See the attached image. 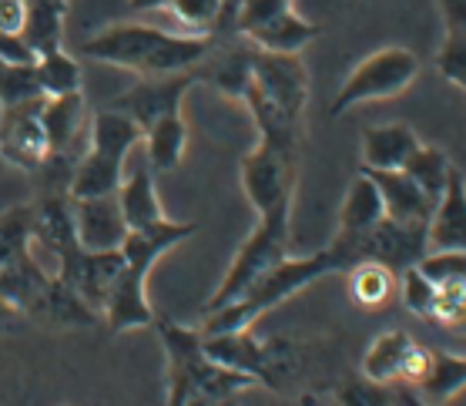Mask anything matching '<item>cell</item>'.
I'll return each mask as SVG.
<instances>
[{
	"label": "cell",
	"mask_w": 466,
	"mask_h": 406,
	"mask_svg": "<svg viewBox=\"0 0 466 406\" xmlns=\"http://www.w3.org/2000/svg\"><path fill=\"white\" fill-rule=\"evenodd\" d=\"M289 218H292V215H265V218H258L255 232L245 239L242 249L235 252L232 266H228L225 279L212 292V299H208V306H205V316L215 310H222V306H228V302H235L245 289L252 286L255 279L262 276L265 269H272L276 262L286 259Z\"/></svg>",
	"instance_id": "9"
},
{
	"label": "cell",
	"mask_w": 466,
	"mask_h": 406,
	"mask_svg": "<svg viewBox=\"0 0 466 406\" xmlns=\"http://www.w3.org/2000/svg\"><path fill=\"white\" fill-rule=\"evenodd\" d=\"M127 7L138 14H148V11H165L168 7V0H127Z\"/></svg>",
	"instance_id": "43"
},
{
	"label": "cell",
	"mask_w": 466,
	"mask_h": 406,
	"mask_svg": "<svg viewBox=\"0 0 466 406\" xmlns=\"http://www.w3.org/2000/svg\"><path fill=\"white\" fill-rule=\"evenodd\" d=\"M195 81H198L195 71H185V75H165V77H141L131 91L117 95L115 101H111V107L121 111V115H127L141 131H148L158 118L178 111L181 97H185V91H188Z\"/></svg>",
	"instance_id": "13"
},
{
	"label": "cell",
	"mask_w": 466,
	"mask_h": 406,
	"mask_svg": "<svg viewBox=\"0 0 466 406\" xmlns=\"http://www.w3.org/2000/svg\"><path fill=\"white\" fill-rule=\"evenodd\" d=\"M430 356H433L430 346L413 342V350H410V356H406V363H403V373H400V383H406V386L420 383L426 376V370H430Z\"/></svg>",
	"instance_id": "39"
},
{
	"label": "cell",
	"mask_w": 466,
	"mask_h": 406,
	"mask_svg": "<svg viewBox=\"0 0 466 406\" xmlns=\"http://www.w3.org/2000/svg\"><path fill=\"white\" fill-rule=\"evenodd\" d=\"M413 336L406 330H386L380 332L372 346L366 350V360H362V376L372 380V383H400V373H403V363L410 350H413Z\"/></svg>",
	"instance_id": "24"
},
{
	"label": "cell",
	"mask_w": 466,
	"mask_h": 406,
	"mask_svg": "<svg viewBox=\"0 0 466 406\" xmlns=\"http://www.w3.org/2000/svg\"><path fill=\"white\" fill-rule=\"evenodd\" d=\"M423 141L410 125L392 121V125H376L362 135V165L366 168H403L406 158L420 148Z\"/></svg>",
	"instance_id": "19"
},
{
	"label": "cell",
	"mask_w": 466,
	"mask_h": 406,
	"mask_svg": "<svg viewBox=\"0 0 466 406\" xmlns=\"http://www.w3.org/2000/svg\"><path fill=\"white\" fill-rule=\"evenodd\" d=\"M252 85L272 105H279L289 118L302 121L309 101V75L299 54H268L252 51Z\"/></svg>",
	"instance_id": "12"
},
{
	"label": "cell",
	"mask_w": 466,
	"mask_h": 406,
	"mask_svg": "<svg viewBox=\"0 0 466 406\" xmlns=\"http://www.w3.org/2000/svg\"><path fill=\"white\" fill-rule=\"evenodd\" d=\"M205 353L212 356L215 363L238 370V373L252 376L255 383H265L268 390H282L286 380V346L258 340L255 332H225V336H202Z\"/></svg>",
	"instance_id": "10"
},
{
	"label": "cell",
	"mask_w": 466,
	"mask_h": 406,
	"mask_svg": "<svg viewBox=\"0 0 466 406\" xmlns=\"http://www.w3.org/2000/svg\"><path fill=\"white\" fill-rule=\"evenodd\" d=\"M416 75H420V57L410 47H380L352 67V75L342 81L339 95L332 97L329 115L339 118L356 105L400 97L416 81Z\"/></svg>",
	"instance_id": "7"
},
{
	"label": "cell",
	"mask_w": 466,
	"mask_h": 406,
	"mask_svg": "<svg viewBox=\"0 0 466 406\" xmlns=\"http://www.w3.org/2000/svg\"><path fill=\"white\" fill-rule=\"evenodd\" d=\"M64 21H67V0H27V21L21 41L34 51V57L64 47Z\"/></svg>",
	"instance_id": "23"
},
{
	"label": "cell",
	"mask_w": 466,
	"mask_h": 406,
	"mask_svg": "<svg viewBox=\"0 0 466 406\" xmlns=\"http://www.w3.org/2000/svg\"><path fill=\"white\" fill-rule=\"evenodd\" d=\"M403 171L413 178L416 185H420V192L436 205L440 202V195H443L446 182H450L453 165H450V158H446V151L433 148V145H420V148L406 158Z\"/></svg>",
	"instance_id": "28"
},
{
	"label": "cell",
	"mask_w": 466,
	"mask_h": 406,
	"mask_svg": "<svg viewBox=\"0 0 466 406\" xmlns=\"http://www.w3.org/2000/svg\"><path fill=\"white\" fill-rule=\"evenodd\" d=\"M44 97L0 105V155L24 171H41L51 158V138L44 128Z\"/></svg>",
	"instance_id": "11"
},
{
	"label": "cell",
	"mask_w": 466,
	"mask_h": 406,
	"mask_svg": "<svg viewBox=\"0 0 466 406\" xmlns=\"http://www.w3.org/2000/svg\"><path fill=\"white\" fill-rule=\"evenodd\" d=\"M356 262H360L356 242H350V239L342 236H336L326 249H319L312 256H286L272 269H265L262 276L255 279L252 286L245 289L235 302L208 312L198 332L202 336H225V332L248 330L268 310H276L286 299L299 296L302 289H309L312 282L329 276V272H350Z\"/></svg>",
	"instance_id": "1"
},
{
	"label": "cell",
	"mask_w": 466,
	"mask_h": 406,
	"mask_svg": "<svg viewBox=\"0 0 466 406\" xmlns=\"http://www.w3.org/2000/svg\"><path fill=\"white\" fill-rule=\"evenodd\" d=\"M436 71L466 91V31H450L436 51Z\"/></svg>",
	"instance_id": "37"
},
{
	"label": "cell",
	"mask_w": 466,
	"mask_h": 406,
	"mask_svg": "<svg viewBox=\"0 0 466 406\" xmlns=\"http://www.w3.org/2000/svg\"><path fill=\"white\" fill-rule=\"evenodd\" d=\"M312 37H319V24L299 17L292 7L279 11L276 17H268L252 34H245V41L252 44L255 51L268 54H299L306 44H312Z\"/></svg>",
	"instance_id": "20"
},
{
	"label": "cell",
	"mask_w": 466,
	"mask_h": 406,
	"mask_svg": "<svg viewBox=\"0 0 466 406\" xmlns=\"http://www.w3.org/2000/svg\"><path fill=\"white\" fill-rule=\"evenodd\" d=\"M34 239V205H11L0 212V266L31 249Z\"/></svg>",
	"instance_id": "31"
},
{
	"label": "cell",
	"mask_w": 466,
	"mask_h": 406,
	"mask_svg": "<svg viewBox=\"0 0 466 406\" xmlns=\"http://www.w3.org/2000/svg\"><path fill=\"white\" fill-rule=\"evenodd\" d=\"M416 269L423 272L433 286H460L466 282V252L463 249H443V252H426Z\"/></svg>",
	"instance_id": "33"
},
{
	"label": "cell",
	"mask_w": 466,
	"mask_h": 406,
	"mask_svg": "<svg viewBox=\"0 0 466 406\" xmlns=\"http://www.w3.org/2000/svg\"><path fill=\"white\" fill-rule=\"evenodd\" d=\"M400 296H403L406 310L420 316V320H433V306H436V286L420 272L416 266H410L406 272H400Z\"/></svg>",
	"instance_id": "35"
},
{
	"label": "cell",
	"mask_w": 466,
	"mask_h": 406,
	"mask_svg": "<svg viewBox=\"0 0 466 406\" xmlns=\"http://www.w3.org/2000/svg\"><path fill=\"white\" fill-rule=\"evenodd\" d=\"M185 406H238V396H198Z\"/></svg>",
	"instance_id": "42"
},
{
	"label": "cell",
	"mask_w": 466,
	"mask_h": 406,
	"mask_svg": "<svg viewBox=\"0 0 466 406\" xmlns=\"http://www.w3.org/2000/svg\"><path fill=\"white\" fill-rule=\"evenodd\" d=\"M382 218H386V208H382L380 188H376V182H372L366 171H360L356 182L350 185V192H346V202H342V212H339V232L336 236L360 239L370 228H376Z\"/></svg>",
	"instance_id": "21"
},
{
	"label": "cell",
	"mask_w": 466,
	"mask_h": 406,
	"mask_svg": "<svg viewBox=\"0 0 466 406\" xmlns=\"http://www.w3.org/2000/svg\"><path fill=\"white\" fill-rule=\"evenodd\" d=\"M299 178V151L262 141L242 158V188L258 218L292 215V195Z\"/></svg>",
	"instance_id": "8"
},
{
	"label": "cell",
	"mask_w": 466,
	"mask_h": 406,
	"mask_svg": "<svg viewBox=\"0 0 466 406\" xmlns=\"http://www.w3.org/2000/svg\"><path fill=\"white\" fill-rule=\"evenodd\" d=\"M0 306L54 330H87V326H97V316H101L77 292L64 286L61 279L51 276L34 259L31 249L14 256L7 266H0Z\"/></svg>",
	"instance_id": "4"
},
{
	"label": "cell",
	"mask_w": 466,
	"mask_h": 406,
	"mask_svg": "<svg viewBox=\"0 0 466 406\" xmlns=\"http://www.w3.org/2000/svg\"><path fill=\"white\" fill-rule=\"evenodd\" d=\"M188 145V125L181 118V111L165 115L145 131V151H148V168L155 171H175L178 168L181 155Z\"/></svg>",
	"instance_id": "26"
},
{
	"label": "cell",
	"mask_w": 466,
	"mask_h": 406,
	"mask_svg": "<svg viewBox=\"0 0 466 406\" xmlns=\"http://www.w3.org/2000/svg\"><path fill=\"white\" fill-rule=\"evenodd\" d=\"M390 406H430V403H426L423 396L416 393L413 386H406V383H392Z\"/></svg>",
	"instance_id": "41"
},
{
	"label": "cell",
	"mask_w": 466,
	"mask_h": 406,
	"mask_svg": "<svg viewBox=\"0 0 466 406\" xmlns=\"http://www.w3.org/2000/svg\"><path fill=\"white\" fill-rule=\"evenodd\" d=\"M443 330L466 332V282L460 286H436V306L433 320Z\"/></svg>",
	"instance_id": "36"
},
{
	"label": "cell",
	"mask_w": 466,
	"mask_h": 406,
	"mask_svg": "<svg viewBox=\"0 0 466 406\" xmlns=\"http://www.w3.org/2000/svg\"><path fill=\"white\" fill-rule=\"evenodd\" d=\"M31 246H41L54 259V276L61 279L71 292H77L91 310L101 312L107 286L121 269V249L117 252H91V249L81 246L67 195L54 192L34 205Z\"/></svg>",
	"instance_id": "3"
},
{
	"label": "cell",
	"mask_w": 466,
	"mask_h": 406,
	"mask_svg": "<svg viewBox=\"0 0 466 406\" xmlns=\"http://www.w3.org/2000/svg\"><path fill=\"white\" fill-rule=\"evenodd\" d=\"M145 141V131L135 121L107 107L91 118L87 131V148L75 165L67 198H101V195H117L125 182V158L127 151Z\"/></svg>",
	"instance_id": "6"
},
{
	"label": "cell",
	"mask_w": 466,
	"mask_h": 406,
	"mask_svg": "<svg viewBox=\"0 0 466 406\" xmlns=\"http://www.w3.org/2000/svg\"><path fill=\"white\" fill-rule=\"evenodd\" d=\"M145 282H148V276L138 272V269L125 266V259H121V269H117L115 279H111L105 306H101V316H105L111 332L145 330V326L155 322V310H151V302H148Z\"/></svg>",
	"instance_id": "15"
},
{
	"label": "cell",
	"mask_w": 466,
	"mask_h": 406,
	"mask_svg": "<svg viewBox=\"0 0 466 406\" xmlns=\"http://www.w3.org/2000/svg\"><path fill=\"white\" fill-rule=\"evenodd\" d=\"M44 95L34 75V65H14L7 57H0V105H17L27 97Z\"/></svg>",
	"instance_id": "34"
},
{
	"label": "cell",
	"mask_w": 466,
	"mask_h": 406,
	"mask_svg": "<svg viewBox=\"0 0 466 406\" xmlns=\"http://www.w3.org/2000/svg\"><path fill=\"white\" fill-rule=\"evenodd\" d=\"M178 24L185 27V34H212L218 31L222 21V0H168V7Z\"/></svg>",
	"instance_id": "32"
},
{
	"label": "cell",
	"mask_w": 466,
	"mask_h": 406,
	"mask_svg": "<svg viewBox=\"0 0 466 406\" xmlns=\"http://www.w3.org/2000/svg\"><path fill=\"white\" fill-rule=\"evenodd\" d=\"M413 390L423 396L430 406H446L453 396H460L466 390V356L433 350L430 370H426V376Z\"/></svg>",
	"instance_id": "25"
},
{
	"label": "cell",
	"mask_w": 466,
	"mask_h": 406,
	"mask_svg": "<svg viewBox=\"0 0 466 406\" xmlns=\"http://www.w3.org/2000/svg\"><path fill=\"white\" fill-rule=\"evenodd\" d=\"M392 383H372V380H350L346 386H339L336 403L339 406H390Z\"/></svg>",
	"instance_id": "38"
},
{
	"label": "cell",
	"mask_w": 466,
	"mask_h": 406,
	"mask_svg": "<svg viewBox=\"0 0 466 406\" xmlns=\"http://www.w3.org/2000/svg\"><path fill=\"white\" fill-rule=\"evenodd\" d=\"M205 81L225 97H238L242 101L245 87L252 85V51L245 47H235V51H225L222 57H215Z\"/></svg>",
	"instance_id": "30"
},
{
	"label": "cell",
	"mask_w": 466,
	"mask_h": 406,
	"mask_svg": "<svg viewBox=\"0 0 466 406\" xmlns=\"http://www.w3.org/2000/svg\"><path fill=\"white\" fill-rule=\"evenodd\" d=\"M350 242H356L360 262L362 259H376V262L390 266L400 276V272H406V269L416 266L426 256V225H406L382 218L366 236L350 239Z\"/></svg>",
	"instance_id": "14"
},
{
	"label": "cell",
	"mask_w": 466,
	"mask_h": 406,
	"mask_svg": "<svg viewBox=\"0 0 466 406\" xmlns=\"http://www.w3.org/2000/svg\"><path fill=\"white\" fill-rule=\"evenodd\" d=\"M376 188H380L382 208H386V218L392 222H406V225H430V215H433V202L420 192V185L406 175L403 168H366Z\"/></svg>",
	"instance_id": "17"
},
{
	"label": "cell",
	"mask_w": 466,
	"mask_h": 406,
	"mask_svg": "<svg viewBox=\"0 0 466 406\" xmlns=\"http://www.w3.org/2000/svg\"><path fill=\"white\" fill-rule=\"evenodd\" d=\"M71 215H75L77 242L91 252H117L127 236L125 215L117 205V195H101V198H71Z\"/></svg>",
	"instance_id": "16"
},
{
	"label": "cell",
	"mask_w": 466,
	"mask_h": 406,
	"mask_svg": "<svg viewBox=\"0 0 466 406\" xmlns=\"http://www.w3.org/2000/svg\"><path fill=\"white\" fill-rule=\"evenodd\" d=\"M443 249L466 252V178L456 168L450 171V182L426 225V252H443Z\"/></svg>",
	"instance_id": "18"
},
{
	"label": "cell",
	"mask_w": 466,
	"mask_h": 406,
	"mask_svg": "<svg viewBox=\"0 0 466 406\" xmlns=\"http://www.w3.org/2000/svg\"><path fill=\"white\" fill-rule=\"evenodd\" d=\"M155 326H158L161 346L168 356V406H185L198 396H238L248 386H258L252 376L215 363L205 353L198 330H188L165 316H155Z\"/></svg>",
	"instance_id": "5"
},
{
	"label": "cell",
	"mask_w": 466,
	"mask_h": 406,
	"mask_svg": "<svg viewBox=\"0 0 466 406\" xmlns=\"http://www.w3.org/2000/svg\"><path fill=\"white\" fill-rule=\"evenodd\" d=\"M117 205H121V215H125L127 228H151V225L165 222L158 192H155V182H151L148 161H141L138 168L121 182V188H117Z\"/></svg>",
	"instance_id": "22"
},
{
	"label": "cell",
	"mask_w": 466,
	"mask_h": 406,
	"mask_svg": "<svg viewBox=\"0 0 466 406\" xmlns=\"http://www.w3.org/2000/svg\"><path fill=\"white\" fill-rule=\"evenodd\" d=\"M34 75H37V85H41V91L47 97L81 91V65H77L75 54H67L64 47H57L51 54H41L34 61Z\"/></svg>",
	"instance_id": "29"
},
{
	"label": "cell",
	"mask_w": 466,
	"mask_h": 406,
	"mask_svg": "<svg viewBox=\"0 0 466 406\" xmlns=\"http://www.w3.org/2000/svg\"><path fill=\"white\" fill-rule=\"evenodd\" d=\"M212 47V34H171L151 24H111L81 44V57L125 67L141 77H165L202 67Z\"/></svg>",
	"instance_id": "2"
},
{
	"label": "cell",
	"mask_w": 466,
	"mask_h": 406,
	"mask_svg": "<svg viewBox=\"0 0 466 406\" xmlns=\"http://www.w3.org/2000/svg\"><path fill=\"white\" fill-rule=\"evenodd\" d=\"M350 276V296L352 302L360 306V310H382V306H390L392 292H396V272L390 266H382L376 259H362L356 266L346 272Z\"/></svg>",
	"instance_id": "27"
},
{
	"label": "cell",
	"mask_w": 466,
	"mask_h": 406,
	"mask_svg": "<svg viewBox=\"0 0 466 406\" xmlns=\"http://www.w3.org/2000/svg\"><path fill=\"white\" fill-rule=\"evenodd\" d=\"M440 14H443L446 34L466 31V0H440Z\"/></svg>",
	"instance_id": "40"
}]
</instances>
